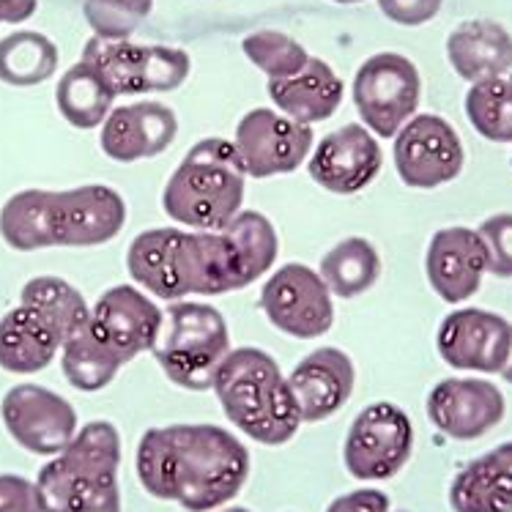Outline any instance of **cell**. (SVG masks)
Segmentation results:
<instances>
[{"label":"cell","instance_id":"obj_1","mask_svg":"<svg viewBox=\"0 0 512 512\" xmlns=\"http://www.w3.org/2000/svg\"><path fill=\"white\" fill-rule=\"evenodd\" d=\"M148 496L187 512H214L236 499L250 477V450L220 425L148 428L135 452Z\"/></svg>","mask_w":512,"mask_h":512},{"label":"cell","instance_id":"obj_2","mask_svg":"<svg viewBox=\"0 0 512 512\" xmlns=\"http://www.w3.org/2000/svg\"><path fill=\"white\" fill-rule=\"evenodd\" d=\"M211 389L225 417L247 439L263 447H283L299 433L302 419L288 376H283L277 359L263 348H233L217 370Z\"/></svg>","mask_w":512,"mask_h":512},{"label":"cell","instance_id":"obj_3","mask_svg":"<svg viewBox=\"0 0 512 512\" xmlns=\"http://www.w3.org/2000/svg\"><path fill=\"white\" fill-rule=\"evenodd\" d=\"M247 170L233 140L203 137L178 162L162 192V209L189 230H222L244 203Z\"/></svg>","mask_w":512,"mask_h":512},{"label":"cell","instance_id":"obj_4","mask_svg":"<svg viewBox=\"0 0 512 512\" xmlns=\"http://www.w3.org/2000/svg\"><path fill=\"white\" fill-rule=\"evenodd\" d=\"M121 436L107 419L77 428L66 450L44 463L36 477L42 512H85L118 488Z\"/></svg>","mask_w":512,"mask_h":512},{"label":"cell","instance_id":"obj_5","mask_svg":"<svg viewBox=\"0 0 512 512\" xmlns=\"http://www.w3.org/2000/svg\"><path fill=\"white\" fill-rule=\"evenodd\" d=\"M233 351L225 315L206 302H170L151 354L170 384L209 392L225 356Z\"/></svg>","mask_w":512,"mask_h":512},{"label":"cell","instance_id":"obj_6","mask_svg":"<svg viewBox=\"0 0 512 512\" xmlns=\"http://www.w3.org/2000/svg\"><path fill=\"white\" fill-rule=\"evenodd\" d=\"M80 61L88 63L115 96L176 91L192 72V58L178 47L135 44L129 39L105 36L88 39Z\"/></svg>","mask_w":512,"mask_h":512},{"label":"cell","instance_id":"obj_7","mask_svg":"<svg viewBox=\"0 0 512 512\" xmlns=\"http://www.w3.org/2000/svg\"><path fill=\"white\" fill-rule=\"evenodd\" d=\"M414 452V425L406 411L389 400L365 406L343 441L345 471L362 482H384L406 469Z\"/></svg>","mask_w":512,"mask_h":512},{"label":"cell","instance_id":"obj_8","mask_svg":"<svg viewBox=\"0 0 512 512\" xmlns=\"http://www.w3.org/2000/svg\"><path fill=\"white\" fill-rule=\"evenodd\" d=\"M422 80L400 53L370 55L354 77V105L362 124L376 137H395L417 115Z\"/></svg>","mask_w":512,"mask_h":512},{"label":"cell","instance_id":"obj_9","mask_svg":"<svg viewBox=\"0 0 512 512\" xmlns=\"http://www.w3.org/2000/svg\"><path fill=\"white\" fill-rule=\"evenodd\" d=\"M335 296L321 274L304 263H285L263 283V315L274 329L296 340H318L335 324Z\"/></svg>","mask_w":512,"mask_h":512},{"label":"cell","instance_id":"obj_10","mask_svg":"<svg viewBox=\"0 0 512 512\" xmlns=\"http://www.w3.org/2000/svg\"><path fill=\"white\" fill-rule=\"evenodd\" d=\"M392 159L400 181L411 189H436L460 176L466 151L455 126L441 115L422 113L400 126Z\"/></svg>","mask_w":512,"mask_h":512},{"label":"cell","instance_id":"obj_11","mask_svg":"<svg viewBox=\"0 0 512 512\" xmlns=\"http://www.w3.org/2000/svg\"><path fill=\"white\" fill-rule=\"evenodd\" d=\"M233 146L252 178L288 176L313 154V126L299 124L272 107H255L236 126Z\"/></svg>","mask_w":512,"mask_h":512},{"label":"cell","instance_id":"obj_12","mask_svg":"<svg viewBox=\"0 0 512 512\" xmlns=\"http://www.w3.org/2000/svg\"><path fill=\"white\" fill-rule=\"evenodd\" d=\"M126 269L129 277L159 302L195 296L192 230L151 228L137 233L126 250Z\"/></svg>","mask_w":512,"mask_h":512},{"label":"cell","instance_id":"obj_13","mask_svg":"<svg viewBox=\"0 0 512 512\" xmlns=\"http://www.w3.org/2000/svg\"><path fill=\"white\" fill-rule=\"evenodd\" d=\"M0 419L22 450L53 458L77 433V411L58 392L39 384H17L0 400Z\"/></svg>","mask_w":512,"mask_h":512},{"label":"cell","instance_id":"obj_14","mask_svg":"<svg viewBox=\"0 0 512 512\" xmlns=\"http://www.w3.org/2000/svg\"><path fill=\"white\" fill-rule=\"evenodd\" d=\"M439 356L455 370L496 376L512 351V324L499 313L460 307L444 315L436 332Z\"/></svg>","mask_w":512,"mask_h":512},{"label":"cell","instance_id":"obj_15","mask_svg":"<svg viewBox=\"0 0 512 512\" xmlns=\"http://www.w3.org/2000/svg\"><path fill=\"white\" fill-rule=\"evenodd\" d=\"M425 411L433 428L452 441H477L502 425L504 392L485 378H444L428 392Z\"/></svg>","mask_w":512,"mask_h":512},{"label":"cell","instance_id":"obj_16","mask_svg":"<svg viewBox=\"0 0 512 512\" xmlns=\"http://www.w3.org/2000/svg\"><path fill=\"white\" fill-rule=\"evenodd\" d=\"M165 321V310L146 291L135 285L107 288L91 307V332L113 351L121 362L154 348Z\"/></svg>","mask_w":512,"mask_h":512},{"label":"cell","instance_id":"obj_17","mask_svg":"<svg viewBox=\"0 0 512 512\" xmlns=\"http://www.w3.org/2000/svg\"><path fill=\"white\" fill-rule=\"evenodd\" d=\"M381 165L378 137L365 124H345L313 146L307 173L332 195H356L376 181Z\"/></svg>","mask_w":512,"mask_h":512},{"label":"cell","instance_id":"obj_18","mask_svg":"<svg viewBox=\"0 0 512 512\" xmlns=\"http://www.w3.org/2000/svg\"><path fill=\"white\" fill-rule=\"evenodd\" d=\"M425 274L441 302H469L488 274V252L480 233L463 225L436 230L425 252Z\"/></svg>","mask_w":512,"mask_h":512},{"label":"cell","instance_id":"obj_19","mask_svg":"<svg viewBox=\"0 0 512 512\" xmlns=\"http://www.w3.org/2000/svg\"><path fill=\"white\" fill-rule=\"evenodd\" d=\"M354 384V359L332 345L310 351L288 376L302 425L335 417L354 395Z\"/></svg>","mask_w":512,"mask_h":512},{"label":"cell","instance_id":"obj_20","mask_svg":"<svg viewBox=\"0 0 512 512\" xmlns=\"http://www.w3.org/2000/svg\"><path fill=\"white\" fill-rule=\"evenodd\" d=\"M178 135V118L162 102L113 107L102 124L99 146L113 162H140L165 154Z\"/></svg>","mask_w":512,"mask_h":512},{"label":"cell","instance_id":"obj_21","mask_svg":"<svg viewBox=\"0 0 512 512\" xmlns=\"http://www.w3.org/2000/svg\"><path fill=\"white\" fill-rule=\"evenodd\" d=\"M124 225L126 203L113 187L83 184L58 192L61 247H99L113 241Z\"/></svg>","mask_w":512,"mask_h":512},{"label":"cell","instance_id":"obj_22","mask_svg":"<svg viewBox=\"0 0 512 512\" xmlns=\"http://www.w3.org/2000/svg\"><path fill=\"white\" fill-rule=\"evenodd\" d=\"M447 58L460 80L482 83L512 72V36L493 20H466L447 39Z\"/></svg>","mask_w":512,"mask_h":512},{"label":"cell","instance_id":"obj_23","mask_svg":"<svg viewBox=\"0 0 512 512\" xmlns=\"http://www.w3.org/2000/svg\"><path fill=\"white\" fill-rule=\"evenodd\" d=\"M452 512H512V441L469 460L452 477Z\"/></svg>","mask_w":512,"mask_h":512},{"label":"cell","instance_id":"obj_24","mask_svg":"<svg viewBox=\"0 0 512 512\" xmlns=\"http://www.w3.org/2000/svg\"><path fill=\"white\" fill-rule=\"evenodd\" d=\"M269 99L277 110L299 124H321L343 105V80L321 58H313L288 80H269Z\"/></svg>","mask_w":512,"mask_h":512},{"label":"cell","instance_id":"obj_25","mask_svg":"<svg viewBox=\"0 0 512 512\" xmlns=\"http://www.w3.org/2000/svg\"><path fill=\"white\" fill-rule=\"evenodd\" d=\"M0 239L17 252L61 247L58 233V192L22 189L0 209Z\"/></svg>","mask_w":512,"mask_h":512},{"label":"cell","instance_id":"obj_26","mask_svg":"<svg viewBox=\"0 0 512 512\" xmlns=\"http://www.w3.org/2000/svg\"><path fill=\"white\" fill-rule=\"evenodd\" d=\"M61 351V340L28 307H14L0 318V367L6 373L31 376L50 367Z\"/></svg>","mask_w":512,"mask_h":512},{"label":"cell","instance_id":"obj_27","mask_svg":"<svg viewBox=\"0 0 512 512\" xmlns=\"http://www.w3.org/2000/svg\"><path fill=\"white\" fill-rule=\"evenodd\" d=\"M20 304L28 307L50 326L61 345L91 324V307L85 296L63 277H33L22 285Z\"/></svg>","mask_w":512,"mask_h":512},{"label":"cell","instance_id":"obj_28","mask_svg":"<svg viewBox=\"0 0 512 512\" xmlns=\"http://www.w3.org/2000/svg\"><path fill=\"white\" fill-rule=\"evenodd\" d=\"M220 233L233 252V261H236L244 288L272 272L274 261L280 255V236L266 214L239 211Z\"/></svg>","mask_w":512,"mask_h":512},{"label":"cell","instance_id":"obj_29","mask_svg":"<svg viewBox=\"0 0 512 512\" xmlns=\"http://www.w3.org/2000/svg\"><path fill=\"white\" fill-rule=\"evenodd\" d=\"M321 280L337 299H356L370 291L381 277V255L365 236L337 241L321 258Z\"/></svg>","mask_w":512,"mask_h":512},{"label":"cell","instance_id":"obj_30","mask_svg":"<svg viewBox=\"0 0 512 512\" xmlns=\"http://www.w3.org/2000/svg\"><path fill=\"white\" fill-rule=\"evenodd\" d=\"M113 102L115 94L107 88L105 80L83 61L66 69L55 88V105L74 129H96L105 124Z\"/></svg>","mask_w":512,"mask_h":512},{"label":"cell","instance_id":"obj_31","mask_svg":"<svg viewBox=\"0 0 512 512\" xmlns=\"http://www.w3.org/2000/svg\"><path fill=\"white\" fill-rule=\"evenodd\" d=\"M58 69V47L39 31H17L0 39V83L33 88L47 83Z\"/></svg>","mask_w":512,"mask_h":512},{"label":"cell","instance_id":"obj_32","mask_svg":"<svg viewBox=\"0 0 512 512\" xmlns=\"http://www.w3.org/2000/svg\"><path fill=\"white\" fill-rule=\"evenodd\" d=\"M124 362L85 326L61 345V370L66 381L80 392H99L113 384Z\"/></svg>","mask_w":512,"mask_h":512},{"label":"cell","instance_id":"obj_33","mask_svg":"<svg viewBox=\"0 0 512 512\" xmlns=\"http://www.w3.org/2000/svg\"><path fill=\"white\" fill-rule=\"evenodd\" d=\"M466 118L491 143H512V85L507 77L474 83L466 94Z\"/></svg>","mask_w":512,"mask_h":512},{"label":"cell","instance_id":"obj_34","mask_svg":"<svg viewBox=\"0 0 512 512\" xmlns=\"http://www.w3.org/2000/svg\"><path fill=\"white\" fill-rule=\"evenodd\" d=\"M241 50L255 69H261L269 80H288L299 74L310 61V53L302 44L283 31H255L241 39Z\"/></svg>","mask_w":512,"mask_h":512},{"label":"cell","instance_id":"obj_35","mask_svg":"<svg viewBox=\"0 0 512 512\" xmlns=\"http://www.w3.org/2000/svg\"><path fill=\"white\" fill-rule=\"evenodd\" d=\"M154 3L148 0H83V14L94 36L129 39L148 20Z\"/></svg>","mask_w":512,"mask_h":512},{"label":"cell","instance_id":"obj_36","mask_svg":"<svg viewBox=\"0 0 512 512\" xmlns=\"http://www.w3.org/2000/svg\"><path fill=\"white\" fill-rule=\"evenodd\" d=\"M477 233L488 252V274L499 280H512V211L488 217Z\"/></svg>","mask_w":512,"mask_h":512},{"label":"cell","instance_id":"obj_37","mask_svg":"<svg viewBox=\"0 0 512 512\" xmlns=\"http://www.w3.org/2000/svg\"><path fill=\"white\" fill-rule=\"evenodd\" d=\"M0 512H42L36 482L22 474H0Z\"/></svg>","mask_w":512,"mask_h":512},{"label":"cell","instance_id":"obj_38","mask_svg":"<svg viewBox=\"0 0 512 512\" xmlns=\"http://www.w3.org/2000/svg\"><path fill=\"white\" fill-rule=\"evenodd\" d=\"M444 0H378V9L384 11V17L406 28L425 25L441 11Z\"/></svg>","mask_w":512,"mask_h":512},{"label":"cell","instance_id":"obj_39","mask_svg":"<svg viewBox=\"0 0 512 512\" xmlns=\"http://www.w3.org/2000/svg\"><path fill=\"white\" fill-rule=\"evenodd\" d=\"M326 512H392L389 496L378 488H359L343 493L326 507Z\"/></svg>","mask_w":512,"mask_h":512},{"label":"cell","instance_id":"obj_40","mask_svg":"<svg viewBox=\"0 0 512 512\" xmlns=\"http://www.w3.org/2000/svg\"><path fill=\"white\" fill-rule=\"evenodd\" d=\"M36 6H39V0H0V22L17 25V22L31 20L36 14Z\"/></svg>","mask_w":512,"mask_h":512},{"label":"cell","instance_id":"obj_41","mask_svg":"<svg viewBox=\"0 0 512 512\" xmlns=\"http://www.w3.org/2000/svg\"><path fill=\"white\" fill-rule=\"evenodd\" d=\"M85 512H121V491L110 493V496H105L102 502H96L94 507H88Z\"/></svg>","mask_w":512,"mask_h":512},{"label":"cell","instance_id":"obj_42","mask_svg":"<svg viewBox=\"0 0 512 512\" xmlns=\"http://www.w3.org/2000/svg\"><path fill=\"white\" fill-rule=\"evenodd\" d=\"M499 376H502L507 384H512V351H510V359H507V365H504V370L499 373Z\"/></svg>","mask_w":512,"mask_h":512},{"label":"cell","instance_id":"obj_43","mask_svg":"<svg viewBox=\"0 0 512 512\" xmlns=\"http://www.w3.org/2000/svg\"><path fill=\"white\" fill-rule=\"evenodd\" d=\"M214 512H250V510H247V507H225V510H222L220 507V510H214Z\"/></svg>","mask_w":512,"mask_h":512},{"label":"cell","instance_id":"obj_44","mask_svg":"<svg viewBox=\"0 0 512 512\" xmlns=\"http://www.w3.org/2000/svg\"><path fill=\"white\" fill-rule=\"evenodd\" d=\"M332 3H362V0H332Z\"/></svg>","mask_w":512,"mask_h":512},{"label":"cell","instance_id":"obj_45","mask_svg":"<svg viewBox=\"0 0 512 512\" xmlns=\"http://www.w3.org/2000/svg\"><path fill=\"white\" fill-rule=\"evenodd\" d=\"M507 80H510V85H512V72H510V77H507Z\"/></svg>","mask_w":512,"mask_h":512},{"label":"cell","instance_id":"obj_46","mask_svg":"<svg viewBox=\"0 0 512 512\" xmlns=\"http://www.w3.org/2000/svg\"><path fill=\"white\" fill-rule=\"evenodd\" d=\"M148 3H154V0H148Z\"/></svg>","mask_w":512,"mask_h":512}]
</instances>
